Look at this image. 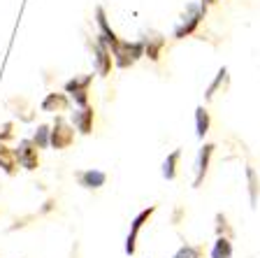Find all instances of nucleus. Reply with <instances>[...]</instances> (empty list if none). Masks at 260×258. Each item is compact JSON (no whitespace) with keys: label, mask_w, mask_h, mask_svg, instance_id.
Wrapping results in <instances>:
<instances>
[{"label":"nucleus","mask_w":260,"mask_h":258,"mask_svg":"<svg viewBox=\"0 0 260 258\" xmlns=\"http://www.w3.org/2000/svg\"><path fill=\"white\" fill-rule=\"evenodd\" d=\"M112 51H114V59H116V65H119V68H128V65H133L142 56V51H144V44H140V42H135V44H130V42H116L112 47Z\"/></svg>","instance_id":"1"},{"label":"nucleus","mask_w":260,"mask_h":258,"mask_svg":"<svg viewBox=\"0 0 260 258\" xmlns=\"http://www.w3.org/2000/svg\"><path fill=\"white\" fill-rule=\"evenodd\" d=\"M72 137H75V130L65 124L63 119H56V126H54V130H51L49 145L54 147V149H68V147L72 145Z\"/></svg>","instance_id":"2"},{"label":"nucleus","mask_w":260,"mask_h":258,"mask_svg":"<svg viewBox=\"0 0 260 258\" xmlns=\"http://www.w3.org/2000/svg\"><path fill=\"white\" fill-rule=\"evenodd\" d=\"M14 156L19 158V163H21L26 170H35V167H38V147H35V142L21 140L19 142V149L14 151Z\"/></svg>","instance_id":"3"},{"label":"nucleus","mask_w":260,"mask_h":258,"mask_svg":"<svg viewBox=\"0 0 260 258\" xmlns=\"http://www.w3.org/2000/svg\"><path fill=\"white\" fill-rule=\"evenodd\" d=\"M156 212V207H149V210H142L140 214L135 216V221H133V226H130V235L128 240H125V253L128 256H133L135 253V244H137V235H140L142 226H144V221H149V216Z\"/></svg>","instance_id":"4"},{"label":"nucleus","mask_w":260,"mask_h":258,"mask_svg":"<svg viewBox=\"0 0 260 258\" xmlns=\"http://www.w3.org/2000/svg\"><path fill=\"white\" fill-rule=\"evenodd\" d=\"M211 154H214V145H205L200 149L198 161H195V182H193V186H200L202 184V179H205V175H207V167H209Z\"/></svg>","instance_id":"5"},{"label":"nucleus","mask_w":260,"mask_h":258,"mask_svg":"<svg viewBox=\"0 0 260 258\" xmlns=\"http://www.w3.org/2000/svg\"><path fill=\"white\" fill-rule=\"evenodd\" d=\"M95 68L103 77L112 70V56H109V51H107V42H105L100 35H98V42H95Z\"/></svg>","instance_id":"6"},{"label":"nucleus","mask_w":260,"mask_h":258,"mask_svg":"<svg viewBox=\"0 0 260 258\" xmlns=\"http://www.w3.org/2000/svg\"><path fill=\"white\" fill-rule=\"evenodd\" d=\"M88 84H91V77H84V79H70L68 84H65V91L72 93V98H75L77 105L86 107V86Z\"/></svg>","instance_id":"7"},{"label":"nucleus","mask_w":260,"mask_h":258,"mask_svg":"<svg viewBox=\"0 0 260 258\" xmlns=\"http://www.w3.org/2000/svg\"><path fill=\"white\" fill-rule=\"evenodd\" d=\"M72 124L77 126V130H79L81 135H88L93 128V109L91 107H81L79 112L72 114Z\"/></svg>","instance_id":"8"},{"label":"nucleus","mask_w":260,"mask_h":258,"mask_svg":"<svg viewBox=\"0 0 260 258\" xmlns=\"http://www.w3.org/2000/svg\"><path fill=\"white\" fill-rule=\"evenodd\" d=\"M107 179V175L100 170H86V172H79L77 175V182L81 184L84 188H100Z\"/></svg>","instance_id":"9"},{"label":"nucleus","mask_w":260,"mask_h":258,"mask_svg":"<svg viewBox=\"0 0 260 258\" xmlns=\"http://www.w3.org/2000/svg\"><path fill=\"white\" fill-rule=\"evenodd\" d=\"M211 258H233V244H230L228 237L218 235V240L214 242V249H211Z\"/></svg>","instance_id":"10"},{"label":"nucleus","mask_w":260,"mask_h":258,"mask_svg":"<svg viewBox=\"0 0 260 258\" xmlns=\"http://www.w3.org/2000/svg\"><path fill=\"white\" fill-rule=\"evenodd\" d=\"M65 107H68V98H65L63 93H49V96L44 98V102H42V109H47V112L65 109Z\"/></svg>","instance_id":"11"},{"label":"nucleus","mask_w":260,"mask_h":258,"mask_svg":"<svg viewBox=\"0 0 260 258\" xmlns=\"http://www.w3.org/2000/svg\"><path fill=\"white\" fill-rule=\"evenodd\" d=\"M0 167H3L7 175H14V170H16V156L5 145H0Z\"/></svg>","instance_id":"12"},{"label":"nucleus","mask_w":260,"mask_h":258,"mask_svg":"<svg viewBox=\"0 0 260 258\" xmlns=\"http://www.w3.org/2000/svg\"><path fill=\"white\" fill-rule=\"evenodd\" d=\"M195 128H198V137H205L209 133V114L205 107L195 109Z\"/></svg>","instance_id":"13"},{"label":"nucleus","mask_w":260,"mask_h":258,"mask_svg":"<svg viewBox=\"0 0 260 258\" xmlns=\"http://www.w3.org/2000/svg\"><path fill=\"white\" fill-rule=\"evenodd\" d=\"M179 156H181V151H172L168 158H165V163H162V177L165 179H174L177 177V161Z\"/></svg>","instance_id":"14"},{"label":"nucleus","mask_w":260,"mask_h":258,"mask_svg":"<svg viewBox=\"0 0 260 258\" xmlns=\"http://www.w3.org/2000/svg\"><path fill=\"white\" fill-rule=\"evenodd\" d=\"M198 21H200V12L195 10V12H193V16H188V21L181 23V26L177 28V33H174V35H177V38H184V35H190V33L195 31V26H198Z\"/></svg>","instance_id":"15"},{"label":"nucleus","mask_w":260,"mask_h":258,"mask_svg":"<svg viewBox=\"0 0 260 258\" xmlns=\"http://www.w3.org/2000/svg\"><path fill=\"white\" fill-rule=\"evenodd\" d=\"M49 133H51V130L47 128V126H40L38 128V133H35V147H38V149H44V147H49Z\"/></svg>","instance_id":"16"},{"label":"nucleus","mask_w":260,"mask_h":258,"mask_svg":"<svg viewBox=\"0 0 260 258\" xmlns=\"http://www.w3.org/2000/svg\"><path fill=\"white\" fill-rule=\"evenodd\" d=\"M174 258H202V256H200V249L190 247V244H184V247L174 253Z\"/></svg>","instance_id":"17"},{"label":"nucleus","mask_w":260,"mask_h":258,"mask_svg":"<svg viewBox=\"0 0 260 258\" xmlns=\"http://www.w3.org/2000/svg\"><path fill=\"white\" fill-rule=\"evenodd\" d=\"M225 75H228V70H225V68H221V72H218L216 81H214V84H211V86H209V91H207V98H211V96H214V91H216L218 86H221V81H223V79H225Z\"/></svg>","instance_id":"18"},{"label":"nucleus","mask_w":260,"mask_h":258,"mask_svg":"<svg viewBox=\"0 0 260 258\" xmlns=\"http://www.w3.org/2000/svg\"><path fill=\"white\" fill-rule=\"evenodd\" d=\"M246 177H249V184H251V205H255V198H258V195H255V191H258V188H255V172L251 170H246Z\"/></svg>","instance_id":"19"},{"label":"nucleus","mask_w":260,"mask_h":258,"mask_svg":"<svg viewBox=\"0 0 260 258\" xmlns=\"http://www.w3.org/2000/svg\"><path fill=\"white\" fill-rule=\"evenodd\" d=\"M205 3H214V0H205Z\"/></svg>","instance_id":"20"}]
</instances>
